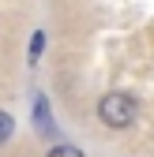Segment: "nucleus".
<instances>
[{"mask_svg": "<svg viewBox=\"0 0 154 157\" xmlns=\"http://www.w3.org/2000/svg\"><path fill=\"white\" fill-rule=\"evenodd\" d=\"M11 135H15V120H11L8 112H0V146H4Z\"/></svg>", "mask_w": 154, "mask_h": 157, "instance_id": "2", "label": "nucleus"}, {"mask_svg": "<svg viewBox=\"0 0 154 157\" xmlns=\"http://www.w3.org/2000/svg\"><path fill=\"white\" fill-rule=\"evenodd\" d=\"M42 45H45V34H42V30H38V34L30 37V64L38 60V56H42Z\"/></svg>", "mask_w": 154, "mask_h": 157, "instance_id": "3", "label": "nucleus"}, {"mask_svg": "<svg viewBox=\"0 0 154 157\" xmlns=\"http://www.w3.org/2000/svg\"><path fill=\"white\" fill-rule=\"evenodd\" d=\"M45 157H83V150H75V146H56V150H49Z\"/></svg>", "mask_w": 154, "mask_h": 157, "instance_id": "4", "label": "nucleus"}, {"mask_svg": "<svg viewBox=\"0 0 154 157\" xmlns=\"http://www.w3.org/2000/svg\"><path fill=\"white\" fill-rule=\"evenodd\" d=\"M98 120L105 127H128L136 120V101L128 94H105L98 101Z\"/></svg>", "mask_w": 154, "mask_h": 157, "instance_id": "1", "label": "nucleus"}]
</instances>
